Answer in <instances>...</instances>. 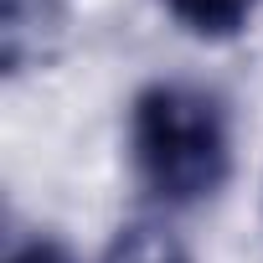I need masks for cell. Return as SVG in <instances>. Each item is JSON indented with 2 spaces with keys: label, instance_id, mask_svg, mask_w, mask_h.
Here are the masks:
<instances>
[{
  "label": "cell",
  "instance_id": "obj_1",
  "mask_svg": "<svg viewBox=\"0 0 263 263\" xmlns=\"http://www.w3.org/2000/svg\"><path fill=\"white\" fill-rule=\"evenodd\" d=\"M129 165L160 206H196L232 171V124L196 83H150L129 108Z\"/></svg>",
  "mask_w": 263,
  "mask_h": 263
},
{
  "label": "cell",
  "instance_id": "obj_2",
  "mask_svg": "<svg viewBox=\"0 0 263 263\" xmlns=\"http://www.w3.org/2000/svg\"><path fill=\"white\" fill-rule=\"evenodd\" d=\"M103 263H191V253H186V242H181L171 227H160V222H129V227L114 232Z\"/></svg>",
  "mask_w": 263,
  "mask_h": 263
},
{
  "label": "cell",
  "instance_id": "obj_3",
  "mask_svg": "<svg viewBox=\"0 0 263 263\" xmlns=\"http://www.w3.org/2000/svg\"><path fill=\"white\" fill-rule=\"evenodd\" d=\"M160 6L196 36H237L263 11V0H160Z\"/></svg>",
  "mask_w": 263,
  "mask_h": 263
},
{
  "label": "cell",
  "instance_id": "obj_4",
  "mask_svg": "<svg viewBox=\"0 0 263 263\" xmlns=\"http://www.w3.org/2000/svg\"><path fill=\"white\" fill-rule=\"evenodd\" d=\"M6 263H72V253L42 237V242H26V248H16V253H11Z\"/></svg>",
  "mask_w": 263,
  "mask_h": 263
}]
</instances>
